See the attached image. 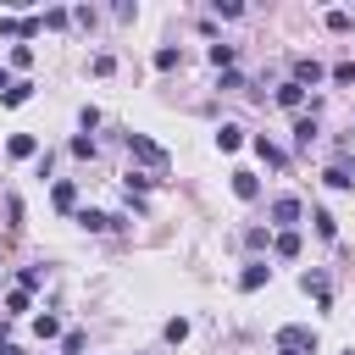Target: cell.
<instances>
[{
  "instance_id": "1",
  "label": "cell",
  "mask_w": 355,
  "mask_h": 355,
  "mask_svg": "<svg viewBox=\"0 0 355 355\" xmlns=\"http://www.w3.org/2000/svg\"><path fill=\"white\" fill-rule=\"evenodd\" d=\"M128 155H133V161H144V166H150V178H161V172H166V150H161L155 139H144V133H128Z\"/></svg>"
},
{
  "instance_id": "2",
  "label": "cell",
  "mask_w": 355,
  "mask_h": 355,
  "mask_svg": "<svg viewBox=\"0 0 355 355\" xmlns=\"http://www.w3.org/2000/svg\"><path fill=\"white\" fill-rule=\"evenodd\" d=\"M277 349L311 355V349H316V327H305V322H288V327H277Z\"/></svg>"
},
{
  "instance_id": "3",
  "label": "cell",
  "mask_w": 355,
  "mask_h": 355,
  "mask_svg": "<svg viewBox=\"0 0 355 355\" xmlns=\"http://www.w3.org/2000/svg\"><path fill=\"white\" fill-rule=\"evenodd\" d=\"M300 216H305V205H300L294 194H283V200H272V222H277L283 233H294V222H300Z\"/></svg>"
},
{
  "instance_id": "4",
  "label": "cell",
  "mask_w": 355,
  "mask_h": 355,
  "mask_svg": "<svg viewBox=\"0 0 355 355\" xmlns=\"http://www.w3.org/2000/svg\"><path fill=\"white\" fill-rule=\"evenodd\" d=\"M322 78H327V72H322V61H316V55H294V78H288V83H300V89H305V83H322Z\"/></svg>"
},
{
  "instance_id": "5",
  "label": "cell",
  "mask_w": 355,
  "mask_h": 355,
  "mask_svg": "<svg viewBox=\"0 0 355 355\" xmlns=\"http://www.w3.org/2000/svg\"><path fill=\"white\" fill-rule=\"evenodd\" d=\"M6 155H11V161H28V155L39 161V139H33V133H11V139H6Z\"/></svg>"
},
{
  "instance_id": "6",
  "label": "cell",
  "mask_w": 355,
  "mask_h": 355,
  "mask_svg": "<svg viewBox=\"0 0 355 355\" xmlns=\"http://www.w3.org/2000/svg\"><path fill=\"white\" fill-rule=\"evenodd\" d=\"M261 283H272V266H266V261H250V266L239 272V288H244V294H255Z\"/></svg>"
},
{
  "instance_id": "7",
  "label": "cell",
  "mask_w": 355,
  "mask_h": 355,
  "mask_svg": "<svg viewBox=\"0 0 355 355\" xmlns=\"http://www.w3.org/2000/svg\"><path fill=\"white\" fill-rule=\"evenodd\" d=\"M300 288H305V294H311L322 311L333 305V288H327V277H322V272H305V277H300Z\"/></svg>"
},
{
  "instance_id": "8",
  "label": "cell",
  "mask_w": 355,
  "mask_h": 355,
  "mask_svg": "<svg viewBox=\"0 0 355 355\" xmlns=\"http://www.w3.org/2000/svg\"><path fill=\"white\" fill-rule=\"evenodd\" d=\"M50 200H55V211H72V216H78V183H72V178H61V183L50 189Z\"/></svg>"
},
{
  "instance_id": "9",
  "label": "cell",
  "mask_w": 355,
  "mask_h": 355,
  "mask_svg": "<svg viewBox=\"0 0 355 355\" xmlns=\"http://www.w3.org/2000/svg\"><path fill=\"white\" fill-rule=\"evenodd\" d=\"M322 183H327V189H355V166H349V161H333V166L322 172Z\"/></svg>"
},
{
  "instance_id": "10",
  "label": "cell",
  "mask_w": 355,
  "mask_h": 355,
  "mask_svg": "<svg viewBox=\"0 0 355 355\" xmlns=\"http://www.w3.org/2000/svg\"><path fill=\"white\" fill-rule=\"evenodd\" d=\"M239 144H244V128H239V122H222V128H216V150H222V155H233Z\"/></svg>"
},
{
  "instance_id": "11",
  "label": "cell",
  "mask_w": 355,
  "mask_h": 355,
  "mask_svg": "<svg viewBox=\"0 0 355 355\" xmlns=\"http://www.w3.org/2000/svg\"><path fill=\"white\" fill-rule=\"evenodd\" d=\"M233 194H239V200H255V194H261V178H255L250 166H239V172H233Z\"/></svg>"
},
{
  "instance_id": "12",
  "label": "cell",
  "mask_w": 355,
  "mask_h": 355,
  "mask_svg": "<svg viewBox=\"0 0 355 355\" xmlns=\"http://www.w3.org/2000/svg\"><path fill=\"white\" fill-rule=\"evenodd\" d=\"M72 222H78L83 233H105V227H111V216H105V211H89V205H78V216H72Z\"/></svg>"
},
{
  "instance_id": "13",
  "label": "cell",
  "mask_w": 355,
  "mask_h": 355,
  "mask_svg": "<svg viewBox=\"0 0 355 355\" xmlns=\"http://www.w3.org/2000/svg\"><path fill=\"white\" fill-rule=\"evenodd\" d=\"M272 100H277L283 111H300V105H305V89H300V83H277V94H272Z\"/></svg>"
},
{
  "instance_id": "14",
  "label": "cell",
  "mask_w": 355,
  "mask_h": 355,
  "mask_svg": "<svg viewBox=\"0 0 355 355\" xmlns=\"http://www.w3.org/2000/svg\"><path fill=\"white\" fill-rule=\"evenodd\" d=\"M33 100V83H22V78H11V89L0 94V105H28Z\"/></svg>"
},
{
  "instance_id": "15",
  "label": "cell",
  "mask_w": 355,
  "mask_h": 355,
  "mask_svg": "<svg viewBox=\"0 0 355 355\" xmlns=\"http://www.w3.org/2000/svg\"><path fill=\"white\" fill-rule=\"evenodd\" d=\"M294 144H300V150L316 144V116H294Z\"/></svg>"
},
{
  "instance_id": "16",
  "label": "cell",
  "mask_w": 355,
  "mask_h": 355,
  "mask_svg": "<svg viewBox=\"0 0 355 355\" xmlns=\"http://www.w3.org/2000/svg\"><path fill=\"white\" fill-rule=\"evenodd\" d=\"M250 144H255V155H261L266 166H283V161H288V155H283V150H277V144H272L266 133H261V139H250Z\"/></svg>"
},
{
  "instance_id": "17",
  "label": "cell",
  "mask_w": 355,
  "mask_h": 355,
  "mask_svg": "<svg viewBox=\"0 0 355 355\" xmlns=\"http://www.w3.org/2000/svg\"><path fill=\"white\" fill-rule=\"evenodd\" d=\"M311 222H316V239H333V233H338V222H333V211H322V205L311 211Z\"/></svg>"
},
{
  "instance_id": "18",
  "label": "cell",
  "mask_w": 355,
  "mask_h": 355,
  "mask_svg": "<svg viewBox=\"0 0 355 355\" xmlns=\"http://www.w3.org/2000/svg\"><path fill=\"white\" fill-rule=\"evenodd\" d=\"M272 250H277L283 261H294V255H300V233H277V239H272Z\"/></svg>"
},
{
  "instance_id": "19",
  "label": "cell",
  "mask_w": 355,
  "mask_h": 355,
  "mask_svg": "<svg viewBox=\"0 0 355 355\" xmlns=\"http://www.w3.org/2000/svg\"><path fill=\"white\" fill-rule=\"evenodd\" d=\"M28 305H33V294H28V288H11V294H6V316H22Z\"/></svg>"
},
{
  "instance_id": "20",
  "label": "cell",
  "mask_w": 355,
  "mask_h": 355,
  "mask_svg": "<svg viewBox=\"0 0 355 355\" xmlns=\"http://www.w3.org/2000/svg\"><path fill=\"white\" fill-rule=\"evenodd\" d=\"M55 333H61V322H55L50 311H39V316H33V338H55Z\"/></svg>"
},
{
  "instance_id": "21",
  "label": "cell",
  "mask_w": 355,
  "mask_h": 355,
  "mask_svg": "<svg viewBox=\"0 0 355 355\" xmlns=\"http://www.w3.org/2000/svg\"><path fill=\"white\" fill-rule=\"evenodd\" d=\"M155 67H161V72H172V67H183V50H172V44H161V50H155Z\"/></svg>"
},
{
  "instance_id": "22",
  "label": "cell",
  "mask_w": 355,
  "mask_h": 355,
  "mask_svg": "<svg viewBox=\"0 0 355 355\" xmlns=\"http://www.w3.org/2000/svg\"><path fill=\"white\" fill-rule=\"evenodd\" d=\"M39 283H44V272H39V266H22V272H17V288H28V294H33Z\"/></svg>"
},
{
  "instance_id": "23",
  "label": "cell",
  "mask_w": 355,
  "mask_h": 355,
  "mask_svg": "<svg viewBox=\"0 0 355 355\" xmlns=\"http://www.w3.org/2000/svg\"><path fill=\"white\" fill-rule=\"evenodd\" d=\"M327 78H333V83H338V89H349V83H355V61H338V67H333V72H327Z\"/></svg>"
},
{
  "instance_id": "24",
  "label": "cell",
  "mask_w": 355,
  "mask_h": 355,
  "mask_svg": "<svg viewBox=\"0 0 355 355\" xmlns=\"http://www.w3.org/2000/svg\"><path fill=\"white\" fill-rule=\"evenodd\" d=\"M327 28H333V33H349L355 17H349V11H327Z\"/></svg>"
},
{
  "instance_id": "25",
  "label": "cell",
  "mask_w": 355,
  "mask_h": 355,
  "mask_svg": "<svg viewBox=\"0 0 355 355\" xmlns=\"http://www.w3.org/2000/svg\"><path fill=\"white\" fill-rule=\"evenodd\" d=\"M183 338H189V322L172 316V322H166V344H183Z\"/></svg>"
},
{
  "instance_id": "26",
  "label": "cell",
  "mask_w": 355,
  "mask_h": 355,
  "mask_svg": "<svg viewBox=\"0 0 355 355\" xmlns=\"http://www.w3.org/2000/svg\"><path fill=\"white\" fill-rule=\"evenodd\" d=\"M211 67H233V44H211Z\"/></svg>"
},
{
  "instance_id": "27",
  "label": "cell",
  "mask_w": 355,
  "mask_h": 355,
  "mask_svg": "<svg viewBox=\"0 0 355 355\" xmlns=\"http://www.w3.org/2000/svg\"><path fill=\"white\" fill-rule=\"evenodd\" d=\"M11 67H17V72L33 67V44H17V50H11Z\"/></svg>"
},
{
  "instance_id": "28",
  "label": "cell",
  "mask_w": 355,
  "mask_h": 355,
  "mask_svg": "<svg viewBox=\"0 0 355 355\" xmlns=\"http://www.w3.org/2000/svg\"><path fill=\"white\" fill-rule=\"evenodd\" d=\"M111 67H116V61H111V55H105V50H100V55H89V72H94V78H105V72H111Z\"/></svg>"
},
{
  "instance_id": "29",
  "label": "cell",
  "mask_w": 355,
  "mask_h": 355,
  "mask_svg": "<svg viewBox=\"0 0 355 355\" xmlns=\"http://www.w3.org/2000/svg\"><path fill=\"white\" fill-rule=\"evenodd\" d=\"M72 155L78 161H94V139H72Z\"/></svg>"
},
{
  "instance_id": "30",
  "label": "cell",
  "mask_w": 355,
  "mask_h": 355,
  "mask_svg": "<svg viewBox=\"0 0 355 355\" xmlns=\"http://www.w3.org/2000/svg\"><path fill=\"white\" fill-rule=\"evenodd\" d=\"M0 344H11V316H0Z\"/></svg>"
},
{
  "instance_id": "31",
  "label": "cell",
  "mask_w": 355,
  "mask_h": 355,
  "mask_svg": "<svg viewBox=\"0 0 355 355\" xmlns=\"http://www.w3.org/2000/svg\"><path fill=\"white\" fill-rule=\"evenodd\" d=\"M6 89H11V72H6V67H0V94H6Z\"/></svg>"
},
{
  "instance_id": "32",
  "label": "cell",
  "mask_w": 355,
  "mask_h": 355,
  "mask_svg": "<svg viewBox=\"0 0 355 355\" xmlns=\"http://www.w3.org/2000/svg\"><path fill=\"white\" fill-rule=\"evenodd\" d=\"M277 355H294V349H277Z\"/></svg>"
},
{
  "instance_id": "33",
  "label": "cell",
  "mask_w": 355,
  "mask_h": 355,
  "mask_svg": "<svg viewBox=\"0 0 355 355\" xmlns=\"http://www.w3.org/2000/svg\"><path fill=\"white\" fill-rule=\"evenodd\" d=\"M349 144H355V128H349Z\"/></svg>"
},
{
  "instance_id": "34",
  "label": "cell",
  "mask_w": 355,
  "mask_h": 355,
  "mask_svg": "<svg viewBox=\"0 0 355 355\" xmlns=\"http://www.w3.org/2000/svg\"><path fill=\"white\" fill-rule=\"evenodd\" d=\"M344 355H355V349H344Z\"/></svg>"
}]
</instances>
